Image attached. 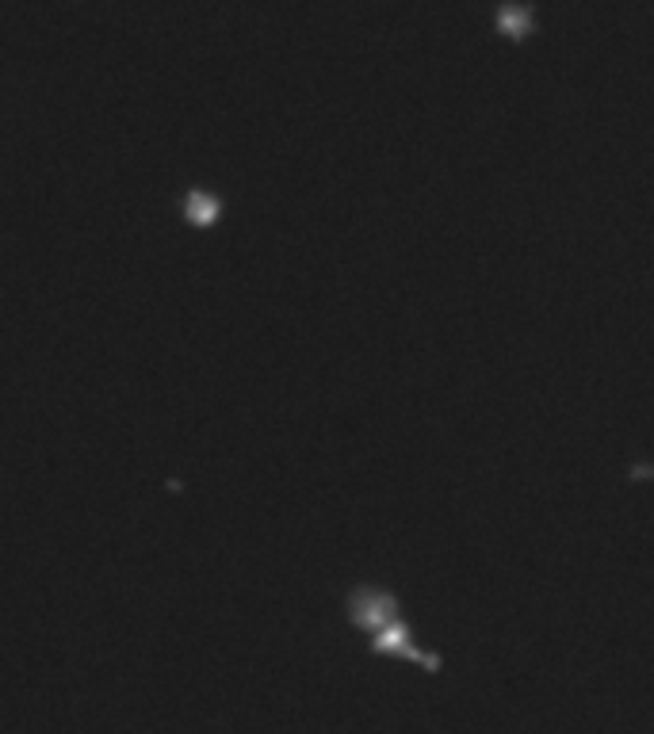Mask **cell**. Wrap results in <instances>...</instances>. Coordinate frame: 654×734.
Segmentation results:
<instances>
[{
	"instance_id": "obj_1",
	"label": "cell",
	"mask_w": 654,
	"mask_h": 734,
	"mask_svg": "<svg viewBox=\"0 0 654 734\" xmlns=\"http://www.w3.org/2000/svg\"><path fill=\"white\" fill-rule=\"evenodd\" d=\"M352 620L364 627V631H371V639H375V647L379 650H391V654H402V658H410V662L425 666V670H436L433 654L417 650L414 643H410V635H406V627L398 624L391 593L360 589V593L352 597Z\"/></svg>"
}]
</instances>
